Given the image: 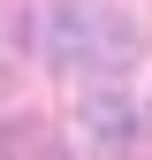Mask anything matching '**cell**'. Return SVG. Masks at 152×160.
<instances>
[{
	"instance_id": "cell-1",
	"label": "cell",
	"mask_w": 152,
	"mask_h": 160,
	"mask_svg": "<svg viewBox=\"0 0 152 160\" xmlns=\"http://www.w3.org/2000/svg\"><path fill=\"white\" fill-rule=\"evenodd\" d=\"M46 61L61 76H84V84H114L137 61V31L99 0H53L46 8Z\"/></svg>"
},
{
	"instance_id": "cell-2",
	"label": "cell",
	"mask_w": 152,
	"mask_h": 160,
	"mask_svg": "<svg viewBox=\"0 0 152 160\" xmlns=\"http://www.w3.org/2000/svg\"><path fill=\"white\" fill-rule=\"evenodd\" d=\"M91 145H122L129 130H137V107H129V92H91Z\"/></svg>"
}]
</instances>
